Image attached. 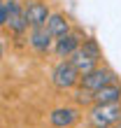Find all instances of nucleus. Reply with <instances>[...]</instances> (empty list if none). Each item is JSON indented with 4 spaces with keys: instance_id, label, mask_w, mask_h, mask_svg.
Returning <instances> with one entry per match:
<instances>
[{
    "instance_id": "obj_8",
    "label": "nucleus",
    "mask_w": 121,
    "mask_h": 128,
    "mask_svg": "<svg viewBox=\"0 0 121 128\" xmlns=\"http://www.w3.org/2000/svg\"><path fill=\"white\" fill-rule=\"evenodd\" d=\"M24 5H26V16H28L30 28H35V26H47V21H49V16H51L47 2H42V0H26Z\"/></svg>"
},
{
    "instance_id": "obj_2",
    "label": "nucleus",
    "mask_w": 121,
    "mask_h": 128,
    "mask_svg": "<svg viewBox=\"0 0 121 128\" xmlns=\"http://www.w3.org/2000/svg\"><path fill=\"white\" fill-rule=\"evenodd\" d=\"M121 119V102H110V105H98L93 102L86 107V124L91 128H105L112 126L114 121Z\"/></svg>"
},
{
    "instance_id": "obj_14",
    "label": "nucleus",
    "mask_w": 121,
    "mask_h": 128,
    "mask_svg": "<svg viewBox=\"0 0 121 128\" xmlns=\"http://www.w3.org/2000/svg\"><path fill=\"white\" fill-rule=\"evenodd\" d=\"M105 128H121V119H119V121H114L112 126H105Z\"/></svg>"
},
{
    "instance_id": "obj_4",
    "label": "nucleus",
    "mask_w": 121,
    "mask_h": 128,
    "mask_svg": "<svg viewBox=\"0 0 121 128\" xmlns=\"http://www.w3.org/2000/svg\"><path fill=\"white\" fill-rule=\"evenodd\" d=\"M84 40H86V35L82 33L79 28H72L70 33L56 37V42H54V54L60 58V61H65V58H70L77 49H82Z\"/></svg>"
},
{
    "instance_id": "obj_11",
    "label": "nucleus",
    "mask_w": 121,
    "mask_h": 128,
    "mask_svg": "<svg viewBox=\"0 0 121 128\" xmlns=\"http://www.w3.org/2000/svg\"><path fill=\"white\" fill-rule=\"evenodd\" d=\"M70 63L77 68V72H79V74H86V72H91V70H96L100 61H96V58L91 56V54H86L84 49H77V51L70 56Z\"/></svg>"
},
{
    "instance_id": "obj_1",
    "label": "nucleus",
    "mask_w": 121,
    "mask_h": 128,
    "mask_svg": "<svg viewBox=\"0 0 121 128\" xmlns=\"http://www.w3.org/2000/svg\"><path fill=\"white\" fill-rule=\"evenodd\" d=\"M0 26L12 35H24L30 28L26 16V5L21 0H2L0 2Z\"/></svg>"
},
{
    "instance_id": "obj_13",
    "label": "nucleus",
    "mask_w": 121,
    "mask_h": 128,
    "mask_svg": "<svg viewBox=\"0 0 121 128\" xmlns=\"http://www.w3.org/2000/svg\"><path fill=\"white\" fill-rule=\"evenodd\" d=\"M93 91H88V88H82V86H77L74 88V102L77 105H84V107H91L93 105Z\"/></svg>"
},
{
    "instance_id": "obj_5",
    "label": "nucleus",
    "mask_w": 121,
    "mask_h": 128,
    "mask_svg": "<svg viewBox=\"0 0 121 128\" xmlns=\"http://www.w3.org/2000/svg\"><path fill=\"white\" fill-rule=\"evenodd\" d=\"M112 82H116V72L112 70V68H107V65H98L96 70L82 74L79 86H82V88H88V91L96 93V91H100L102 86L112 84Z\"/></svg>"
},
{
    "instance_id": "obj_10",
    "label": "nucleus",
    "mask_w": 121,
    "mask_h": 128,
    "mask_svg": "<svg viewBox=\"0 0 121 128\" xmlns=\"http://www.w3.org/2000/svg\"><path fill=\"white\" fill-rule=\"evenodd\" d=\"M47 28H49V33L54 37H60V35L72 30V24H70V19H68L63 12H51V16L47 21Z\"/></svg>"
},
{
    "instance_id": "obj_6",
    "label": "nucleus",
    "mask_w": 121,
    "mask_h": 128,
    "mask_svg": "<svg viewBox=\"0 0 121 128\" xmlns=\"http://www.w3.org/2000/svg\"><path fill=\"white\" fill-rule=\"evenodd\" d=\"M54 42H56V37L49 33L47 26H35L28 33V47L35 54H49V51H54Z\"/></svg>"
},
{
    "instance_id": "obj_7",
    "label": "nucleus",
    "mask_w": 121,
    "mask_h": 128,
    "mask_svg": "<svg viewBox=\"0 0 121 128\" xmlns=\"http://www.w3.org/2000/svg\"><path fill=\"white\" fill-rule=\"evenodd\" d=\"M79 110L74 105H65V107H56L49 112V126L54 128H70L79 121Z\"/></svg>"
},
{
    "instance_id": "obj_3",
    "label": "nucleus",
    "mask_w": 121,
    "mask_h": 128,
    "mask_svg": "<svg viewBox=\"0 0 121 128\" xmlns=\"http://www.w3.org/2000/svg\"><path fill=\"white\" fill-rule=\"evenodd\" d=\"M79 79L82 74L77 72V68L70 63V58L65 61H58L51 70V84H54L58 91H70V88H77L79 86Z\"/></svg>"
},
{
    "instance_id": "obj_12",
    "label": "nucleus",
    "mask_w": 121,
    "mask_h": 128,
    "mask_svg": "<svg viewBox=\"0 0 121 128\" xmlns=\"http://www.w3.org/2000/svg\"><path fill=\"white\" fill-rule=\"evenodd\" d=\"M82 49H84L86 54H91L96 61H102V49H100V44H98L96 37H86L84 44H82Z\"/></svg>"
},
{
    "instance_id": "obj_9",
    "label": "nucleus",
    "mask_w": 121,
    "mask_h": 128,
    "mask_svg": "<svg viewBox=\"0 0 121 128\" xmlns=\"http://www.w3.org/2000/svg\"><path fill=\"white\" fill-rule=\"evenodd\" d=\"M93 102H98V105L121 102V84H119V79H116V82H112V84H107V86H102L100 91H96Z\"/></svg>"
}]
</instances>
